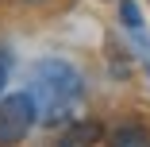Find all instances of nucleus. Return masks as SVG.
<instances>
[{
	"instance_id": "nucleus-1",
	"label": "nucleus",
	"mask_w": 150,
	"mask_h": 147,
	"mask_svg": "<svg viewBox=\"0 0 150 147\" xmlns=\"http://www.w3.org/2000/svg\"><path fill=\"white\" fill-rule=\"evenodd\" d=\"M27 93L35 101V120L42 128H66L77 120V108L85 101V81L66 58H39Z\"/></svg>"
},
{
	"instance_id": "nucleus-2",
	"label": "nucleus",
	"mask_w": 150,
	"mask_h": 147,
	"mask_svg": "<svg viewBox=\"0 0 150 147\" xmlns=\"http://www.w3.org/2000/svg\"><path fill=\"white\" fill-rule=\"evenodd\" d=\"M35 101L31 93H4L0 97V147H19L35 128Z\"/></svg>"
},
{
	"instance_id": "nucleus-3",
	"label": "nucleus",
	"mask_w": 150,
	"mask_h": 147,
	"mask_svg": "<svg viewBox=\"0 0 150 147\" xmlns=\"http://www.w3.org/2000/svg\"><path fill=\"white\" fill-rule=\"evenodd\" d=\"M100 139H104V128L96 120H77V124L66 128V136L58 139V147H96Z\"/></svg>"
},
{
	"instance_id": "nucleus-4",
	"label": "nucleus",
	"mask_w": 150,
	"mask_h": 147,
	"mask_svg": "<svg viewBox=\"0 0 150 147\" xmlns=\"http://www.w3.org/2000/svg\"><path fill=\"white\" fill-rule=\"evenodd\" d=\"M108 147H150V128L142 124H119L108 132Z\"/></svg>"
},
{
	"instance_id": "nucleus-5",
	"label": "nucleus",
	"mask_w": 150,
	"mask_h": 147,
	"mask_svg": "<svg viewBox=\"0 0 150 147\" xmlns=\"http://www.w3.org/2000/svg\"><path fill=\"white\" fill-rule=\"evenodd\" d=\"M119 19H123L127 31H142V16H139V4H135V0H119Z\"/></svg>"
},
{
	"instance_id": "nucleus-6",
	"label": "nucleus",
	"mask_w": 150,
	"mask_h": 147,
	"mask_svg": "<svg viewBox=\"0 0 150 147\" xmlns=\"http://www.w3.org/2000/svg\"><path fill=\"white\" fill-rule=\"evenodd\" d=\"M12 70H16V58H12L8 50H0V97H4L8 81H12Z\"/></svg>"
},
{
	"instance_id": "nucleus-7",
	"label": "nucleus",
	"mask_w": 150,
	"mask_h": 147,
	"mask_svg": "<svg viewBox=\"0 0 150 147\" xmlns=\"http://www.w3.org/2000/svg\"><path fill=\"white\" fill-rule=\"evenodd\" d=\"M27 4H39V0H27Z\"/></svg>"
}]
</instances>
